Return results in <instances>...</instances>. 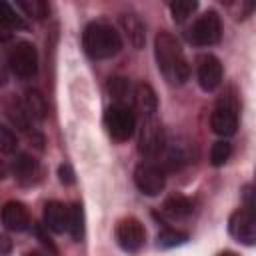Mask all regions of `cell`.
I'll list each match as a JSON object with an SVG mask.
<instances>
[{
  "instance_id": "cell-1",
  "label": "cell",
  "mask_w": 256,
  "mask_h": 256,
  "mask_svg": "<svg viewBox=\"0 0 256 256\" xmlns=\"http://www.w3.org/2000/svg\"><path fill=\"white\" fill-rule=\"evenodd\" d=\"M154 54L158 70L170 84H184L190 76V66L184 58V52L178 40L170 32H160L154 40Z\"/></svg>"
},
{
  "instance_id": "cell-2",
  "label": "cell",
  "mask_w": 256,
  "mask_h": 256,
  "mask_svg": "<svg viewBox=\"0 0 256 256\" xmlns=\"http://www.w3.org/2000/svg\"><path fill=\"white\" fill-rule=\"evenodd\" d=\"M82 46L94 60L112 58L122 50V38L118 30L108 22H90L82 34Z\"/></svg>"
},
{
  "instance_id": "cell-3",
  "label": "cell",
  "mask_w": 256,
  "mask_h": 256,
  "mask_svg": "<svg viewBox=\"0 0 256 256\" xmlns=\"http://www.w3.org/2000/svg\"><path fill=\"white\" fill-rule=\"evenodd\" d=\"M104 126L108 134L116 142H126L136 128V114L132 112L130 106L124 104H112L104 112Z\"/></svg>"
},
{
  "instance_id": "cell-4",
  "label": "cell",
  "mask_w": 256,
  "mask_h": 256,
  "mask_svg": "<svg viewBox=\"0 0 256 256\" xmlns=\"http://www.w3.org/2000/svg\"><path fill=\"white\" fill-rule=\"evenodd\" d=\"M164 146H166V138H164V128L158 116L140 118V136H138L140 154L154 158L164 150Z\"/></svg>"
},
{
  "instance_id": "cell-5",
  "label": "cell",
  "mask_w": 256,
  "mask_h": 256,
  "mask_svg": "<svg viewBox=\"0 0 256 256\" xmlns=\"http://www.w3.org/2000/svg\"><path fill=\"white\" fill-rule=\"evenodd\" d=\"M220 34H222L220 16H218V12L208 10L188 30V40L196 46H210L220 40Z\"/></svg>"
},
{
  "instance_id": "cell-6",
  "label": "cell",
  "mask_w": 256,
  "mask_h": 256,
  "mask_svg": "<svg viewBox=\"0 0 256 256\" xmlns=\"http://www.w3.org/2000/svg\"><path fill=\"white\" fill-rule=\"evenodd\" d=\"M10 70L18 78H32L38 70V52L30 42H18L8 56Z\"/></svg>"
},
{
  "instance_id": "cell-7",
  "label": "cell",
  "mask_w": 256,
  "mask_h": 256,
  "mask_svg": "<svg viewBox=\"0 0 256 256\" xmlns=\"http://www.w3.org/2000/svg\"><path fill=\"white\" fill-rule=\"evenodd\" d=\"M134 182L138 186V190L146 196H156L164 190L166 184V172L164 168H160L158 164L152 162H142L136 166L134 170Z\"/></svg>"
},
{
  "instance_id": "cell-8",
  "label": "cell",
  "mask_w": 256,
  "mask_h": 256,
  "mask_svg": "<svg viewBox=\"0 0 256 256\" xmlns=\"http://www.w3.org/2000/svg\"><path fill=\"white\" fill-rule=\"evenodd\" d=\"M116 240L118 246L124 252H138L146 242V230L140 220L136 218H124L116 226Z\"/></svg>"
},
{
  "instance_id": "cell-9",
  "label": "cell",
  "mask_w": 256,
  "mask_h": 256,
  "mask_svg": "<svg viewBox=\"0 0 256 256\" xmlns=\"http://www.w3.org/2000/svg\"><path fill=\"white\" fill-rule=\"evenodd\" d=\"M228 230L230 234L246 244V246H252L256 242V220H254V210H248V208H240L236 210L230 220H228Z\"/></svg>"
},
{
  "instance_id": "cell-10",
  "label": "cell",
  "mask_w": 256,
  "mask_h": 256,
  "mask_svg": "<svg viewBox=\"0 0 256 256\" xmlns=\"http://www.w3.org/2000/svg\"><path fill=\"white\" fill-rule=\"evenodd\" d=\"M210 126H212V130H214L218 136H224V138L232 136V134L236 132V128H238L236 106H234L232 102H228V100H222V102L214 108V112H212V116H210Z\"/></svg>"
},
{
  "instance_id": "cell-11",
  "label": "cell",
  "mask_w": 256,
  "mask_h": 256,
  "mask_svg": "<svg viewBox=\"0 0 256 256\" xmlns=\"http://www.w3.org/2000/svg\"><path fill=\"white\" fill-rule=\"evenodd\" d=\"M222 74L224 70L216 56L206 54L198 60V84L202 86V90L212 92L214 88H218L222 82Z\"/></svg>"
},
{
  "instance_id": "cell-12",
  "label": "cell",
  "mask_w": 256,
  "mask_h": 256,
  "mask_svg": "<svg viewBox=\"0 0 256 256\" xmlns=\"http://www.w3.org/2000/svg\"><path fill=\"white\" fill-rule=\"evenodd\" d=\"M2 222L12 232H24L30 226V214L22 202L10 200L2 208Z\"/></svg>"
},
{
  "instance_id": "cell-13",
  "label": "cell",
  "mask_w": 256,
  "mask_h": 256,
  "mask_svg": "<svg viewBox=\"0 0 256 256\" xmlns=\"http://www.w3.org/2000/svg\"><path fill=\"white\" fill-rule=\"evenodd\" d=\"M132 102L140 114V118H148V116H156L158 112V98H156V92L150 84H138L134 88V94H132Z\"/></svg>"
},
{
  "instance_id": "cell-14",
  "label": "cell",
  "mask_w": 256,
  "mask_h": 256,
  "mask_svg": "<svg viewBox=\"0 0 256 256\" xmlns=\"http://www.w3.org/2000/svg\"><path fill=\"white\" fill-rule=\"evenodd\" d=\"M44 226L50 228L56 234H62L68 230V208L62 202L50 200L44 206Z\"/></svg>"
},
{
  "instance_id": "cell-15",
  "label": "cell",
  "mask_w": 256,
  "mask_h": 256,
  "mask_svg": "<svg viewBox=\"0 0 256 256\" xmlns=\"http://www.w3.org/2000/svg\"><path fill=\"white\" fill-rule=\"evenodd\" d=\"M192 210H194L192 200L182 194H174V196L166 198V202L162 204V214L170 220H184L192 214Z\"/></svg>"
},
{
  "instance_id": "cell-16",
  "label": "cell",
  "mask_w": 256,
  "mask_h": 256,
  "mask_svg": "<svg viewBox=\"0 0 256 256\" xmlns=\"http://www.w3.org/2000/svg\"><path fill=\"white\" fill-rule=\"evenodd\" d=\"M120 24H122L128 40L134 44V48H142L144 46V38H146L142 20L136 14H122L120 16Z\"/></svg>"
},
{
  "instance_id": "cell-17",
  "label": "cell",
  "mask_w": 256,
  "mask_h": 256,
  "mask_svg": "<svg viewBox=\"0 0 256 256\" xmlns=\"http://www.w3.org/2000/svg\"><path fill=\"white\" fill-rule=\"evenodd\" d=\"M26 114L30 120H42L48 112V106H46V100L44 96L38 92V90H28L24 94V102H22Z\"/></svg>"
},
{
  "instance_id": "cell-18",
  "label": "cell",
  "mask_w": 256,
  "mask_h": 256,
  "mask_svg": "<svg viewBox=\"0 0 256 256\" xmlns=\"http://www.w3.org/2000/svg\"><path fill=\"white\" fill-rule=\"evenodd\" d=\"M12 170H14V176H16L20 182L28 184V182H32L34 176L38 174V162H36L32 156H28V154H20V156L14 160V164H12Z\"/></svg>"
},
{
  "instance_id": "cell-19",
  "label": "cell",
  "mask_w": 256,
  "mask_h": 256,
  "mask_svg": "<svg viewBox=\"0 0 256 256\" xmlns=\"http://www.w3.org/2000/svg\"><path fill=\"white\" fill-rule=\"evenodd\" d=\"M68 232L72 234L74 240H80L84 236V210L82 204L74 202L68 208Z\"/></svg>"
},
{
  "instance_id": "cell-20",
  "label": "cell",
  "mask_w": 256,
  "mask_h": 256,
  "mask_svg": "<svg viewBox=\"0 0 256 256\" xmlns=\"http://www.w3.org/2000/svg\"><path fill=\"white\" fill-rule=\"evenodd\" d=\"M108 90H110V96L116 100L114 104H124V106H128V100H132V94H134L126 78H112L108 84Z\"/></svg>"
},
{
  "instance_id": "cell-21",
  "label": "cell",
  "mask_w": 256,
  "mask_h": 256,
  "mask_svg": "<svg viewBox=\"0 0 256 256\" xmlns=\"http://www.w3.org/2000/svg\"><path fill=\"white\" fill-rule=\"evenodd\" d=\"M16 4L26 12V16L36 18V20L46 18V16H48V10H50L44 0H18Z\"/></svg>"
},
{
  "instance_id": "cell-22",
  "label": "cell",
  "mask_w": 256,
  "mask_h": 256,
  "mask_svg": "<svg viewBox=\"0 0 256 256\" xmlns=\"http://www.w3.org/2000/svg\"><path fill=\"white\" fill-rule=\"evenodd\" d=\"M196 8H198V2H194V0H176L170 4V14H172L174 22H184L188 16L194 14Z\"/></svg>"
},
{
  "instance_id": "cell-23",
  "label": "cell",
  "mask_w": 256,
  "mask_h": 256,
  "mask_svg": "<svg viewBox=\"0 0 256 256\" xmlns=\"http://www.w3.org/2000/svg\"><path fill=\"white\" fill-rule=\"evenodd\" d=\"M232 154V144L228 140H218L212 144V150H210V162L212 166H222L228 162Z\"/></svg>"
},
{
  "instance_id": "cell-24",
  "label": "cell",
  "mask_w": 256,
  "mask_h": 256,
  "mask_svg": "<svg viewBox=\"0 0 256 256\" xmlns=\"http://www.w3.org/2000/svg\"><path fill=\"white\" fill-rule=\"evenodd\" d=\"M186 234L184 232H178V230H172V228H164L160 234H158V246L162 248H172V246H178L182 242H186Z\"/></svg>"
},
{
  "instance_id": "cell-25",
  "label": "cell",
  "mask_w": 256,
  "mask_h": 256,
  "mask_svg": "<svg viewBox=\"0 0 256 256\" xmlns=\"http://www.w3.org/2000/svg\"><path fill=\"white\" fill-rule=\"evenodd\" d=\"M0 20L8 26V28H24V20L14 12V8L6 2H0Z\"/></svg>"
},
{
  "instance_id": "cell-26",
  "label": "cell",
  "mask_w": 256,
  "mask_h": 256,
  "mask_svg": "<svg viewBox=\"0 0 256 256\" xmlns=\"http://www.w3.org/2000/svg\"><path fill=\"white\" fill-rule=\"evenodd\" d=\"M6 110H8V116L12 118V122H14L16 126H20V128H28V120H30V118H28V114H26L22 102L12 100V102L6 106Z\"/></svg>"
},
{
  "instance_id": "cell-27",
  "label": "cell",
  "mask_w": 256,
  "mask_h": 256,
  "mask_svg": "<svg viewBox=\"0 0 256 256\" xmlns=\"http://www.w3.org/2000/svg\"><path fill=\"white\" fill-rule=\"evenodd\" d=\"M16 134L6 128V126H0V152L4 154H12L16 150Z\"/></svg>"
},
{
  "instance_id": "cell-28",
  "label": "cell",
  "mask_w": 256,
  "mask_h": 256,
  "mask_svg": "<svg viewBox=\"0 0 256 256\" xmlns=\"http://www.w3.org/2000/svg\"><path fill=\"white\" fill-rule=\"evenodd\" d=\"M58 174H60V182H64V184H72L74 182V170H72L70 164H62Z\"/></svg>"
},
{
  "instance_id": "cell-29",
  "label": "cell",
  "mask_w": 256,
  "mask_h": 256,
  "mask_svg": "<svg viewBox=\"0 0 256 256\" xmlns=\"http://www.w3.org/2000/svg\"><path fill=\"white\" fill-rule=\"evenodd\" d=\"M12 38V28H8L2 20H0V42H8Z\"/></svg>"
},
{
  "instance_id": "cell-30",
  "label": "cell",
  "mask_w": 256,
  "mask_h": 256,
  "mask_svg": "<svg viewBox=\"0 0 256 256\" xmlns=\"http://www.w3.org/2000/svg\"><path fill=\"white\" fill-rule=\"evenodd\" d=\"M6 172H8V170H6V164H4L2 160H0V180H2L4 176H6Z\"/></svg>"
},
{
  "instance_id": "cell-31",
  "label": "cell",
  "mask_w": 256,
  "mask_h": 256,
  "mask_svg": "<svg viewBox=\"0 0 256 256\" xmlns=\"http://www.w3.org/2000/svg\"><path fill=\"white\" fill-rule=\"evenodd\" d=\"M218 256H238L236 252H230V250H226V252H222V254H218Z\"/></svg>"
},
{
  "instance_id": "cell-32",
  "label": "cell",
  "mask_w": 256,
  "mask_h": 256,
  "mask_svg": "<svg viewBox=\"0 0 256 256\" xmlns=\"http://www.w3.org/2000/svg\"><path fill=\"white\" fill-rule=\"evenodd\" d=\"M28 256H44V254H42V252H30Z\"/></svg>"
}]
</instances>
